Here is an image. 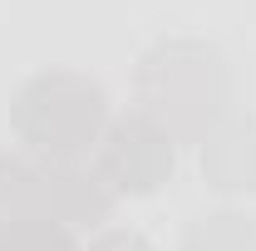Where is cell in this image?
<instances>
[{
    "label": "cell",
    "instance_id": "cell-1",
    "mask_svg": "<svg viewBox=\"0 0 256 251\" xmlns=\"http://www.w3.org/2000/svg\"><path fill=\"white\" fill-rule=\"evenodd\" d=\"M148 118L168 133H197L222 108V64L202 44H162L143 64Z\"/></svg>",
    "mask_w": 256,
    "mask_h": 251
},
{
    "label": "cell",
    "instance_id": "cell-2",
    "mask_svg": "<svg viewBox=\"0 0 256 251\" xmlns=\"http://www.w3.org/2000/svg\"><path fill=\"white\" fill-rule=\"evenodd\" d=\"M15 124L30 138L34 153L64 162V158L94 148V133L104 124V94L98 84H84L74 74H44L20 94Z\"/></svg>",
    "mask_w": 256,
    "mask_h": 251
},
{
    "label": "cell",
    "instance_id": "cell-3",
    "mask_svg": "<svg viewBox=\"0 0 256 251\" xmlns=\"http://www.w3.org/2000/svg\"><path fill=\"white\" fill-rule=\"evenodd\" d=\"M108 207L104 178H84L69 162L0 158V217H44V222H94Z\"/></svg>",
    "mask_w": 256,
    "mask_h": 251
},
{
    "label": "cell",
    "instance_id": "cell-4",
    "mask_svg": "<svg viewBox=\"0 0 256 251\" xmlns=\"http://www.w3.org/2000/svg\"><path fill=\"white\" fill-rule=\"evenodd\" d=\"M172 172V133L158 128L148 114L114 124L104 143V182L124 192H153Z\"/></svg>",
    "mask_w": 256,
    "mask_h": 251
},
{
    "label": "cell",
    "instance_id": "cell-5",
    "mask_svg": "<svg viewBox=\"0 0 256 251\" xmlns=\"http://www.w3.org/2000/svg\"><path fill=\"white\" fill-rule=\"evenodd\" d=\"M0 251H69V236L44 217H0Z\"/></svg>",
    "mask_w": 256,
    "mask_h": 251
},
{
    "label": "cell",
    "instance_id": "cell-6",
    "mask_svg": "<svg viewBox=\"0 0 256 251\" xmlns=\"http://www.w3.org/2000/svg\"><path fill=\"white\" fill-rule=\"evenodd\" d=\"M188 251H256V232L242 217H202L188 236Z\"/></svg>",
    "mask_w": 256,
    "mask_h": 251
},
{
    "label": "cell",
    "instance_id": "cell-7",
    "mask_svg": "<svg viewBox=\"0 0 256 251\" xmlns=\"http://www.w3.org/2000/svg\"><path fill=\"white\" fill-rule=\"evenodd\" d=\"M212 148H217V153H232V158H242V148H232V138H217V143H212ZM222 188H256V172H252V162H246V172H226L222 178Z\"/></svg>",
    "mask_w": 256,
    "mask_h": 251
},
{
    "label": "cell",
    "instance_id": "cell-8",
    "mask_svg": "<svg viewBox=\"0 0 256 251\" xmlns=\"http://www.w3.org/2000/svg\"><path fill=\"white\" fill-rule=\"evenodd\" d=\"M94 251H148V242H138V236H104Z\"/></svg>",
    "mask_w": 256,
    "mask_h": 251
}]
</instances>
